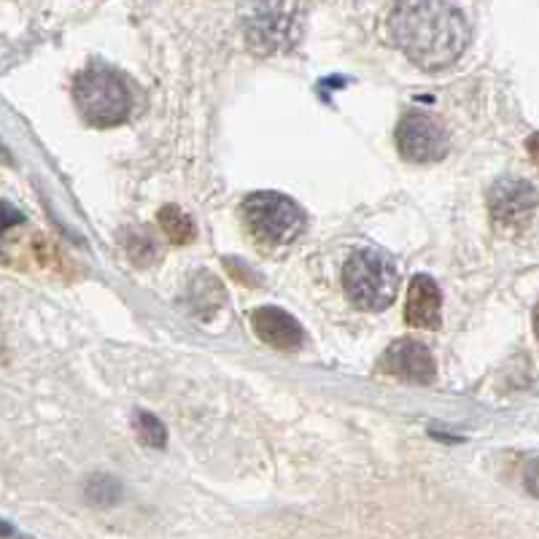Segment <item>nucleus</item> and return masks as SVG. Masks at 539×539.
I'll list each match as a JSON object with an SVG mask.
<instances>
[{
	"label": "nucleus",
	"instance_id": "nucleus-4",
	"mask_svg": "<svg viewBox=\"0 0 539 539\" xmlns=\"http://www.w3.org/2000/svg\"><path fill=\"white\" fill-rule=\"evenodd\" d=\"M243 221L262 243L289 246L305 230V211L281 192H254L243 203Z\"/></svg>",
	"mask_w": 539,
	"mask_h": 539
},
{
	"label": "nucleus",
	"instance_id": "nucleus-14",
	"mask_svg": "<svg viewBox=\"0 0 539 539\" xmlns=\"http://www.w3.org/2000/svg\"><path fill=\"white\" fill-rule=\"evenodd\" d=\"M138 421V434H141V440L151 448H165V442H168V432H165V424H162L160 418H154L151 413H138L135 416Z\"/></svg>",
	"mask_w": 539,
	"mask_h": 539
},
{
	"label": "nucleus",
	"instance_id": "nucleus-17",
	"mask_svg": "<svg viewBox=\"0 0 539 539\" xmlns=\"http://www.w3.org/2000/svg\"><path fill=\"white\" fill-rule=\"evenodd\" d=\"M17 534H14V529H11L9 523L6 521H0V539H14Z\"/></svg>",
	"mask_w": 539,
	"mask_h": 539
},
{
	"label": "nucleus",
	"instance_id": "nucleus-5",
	"mask_svg": "<svg viewBox=\"0 0 539 539\" xmlns=\"http://www.w3.org/2000/svg\"><path fill=\"white\" fill-rule=\"evenodd\" d=\"M397 149L407 162H437L448 154V133L434 116L413 111L397 127Z\"/></svg>",
	"mask_w": 539,
	"mask_h": 539
},
{
	"label": "nucleus",
	"instance_id": "nucleus-8",
	"mask_svg": "<svg viewBox=\"0 0 539 539\" xmlns=\"http://www.w3.org/2000/svg\"><path fill=\"white\" fill-rule=\"evenodd\" d=\"M380 370L410 383H432L437 375L432 351L416 340H397L380 359Z\"/></svg>",
	"mask_w": 539,
	"mask_h": 539
},
{
	"label": "nucleus",
	"instance_id": "nucleus-11",
	"mask_svg": "<svg viewBox=\"0 0 539 539\" xmlns=\"http://www.w3.org/2000/svg\"><path fill=\"white\" fill-rule=\"evenodd\" d=\"M160 221L162 232L168 235L170 243H176V246H186V243H192L197 235V227L192 216L186 211H181L178 205H165L157 216Z\"/></svg>",
	"mask_w": 539,
	"mask_h": 539
},
{
	"label": "nucleus",
	"instance_id": "nucleus-12",
	"mask_svg": "<svg viewBox=\"0 0 539 539\" xmlns=\"http://www.w3.org/2000/svg\"><path fill=\"white\" fill-rule=\"evenodd\" d=\"M186 297L192 302L195 313L203 316L205 302H208V313H213L224 302V289H221V283L211 273H197L192 283H189V294Z\"/></svg>",
	"mask_w": 539,
	"mask_h": 539
},
{
	"label": "nucleus",
	"instance_id": "nucleus-13",
	"mask_svg": "<svg viewBox=\"0 0 539 539\" xmlns=\"http://www.w3.org/2000/svg\"><path fill=\"white\" fill-rule=\"evenodd\" d=\"M119 494H122V486L111 475H95L87 483V499L92 504H114Z\"/></svg>",
	"mask_w": 539,
	"mask_h": 539
},
{
	"label": "nucleus",
	"instance_id": "nucleus-10",
	"mask_svg": "<svg viewBox=\"0 0 539 539\" xmlns=\"http://www.w3.org/2000/svg\"><path fill=\"white\" fill-rule=\"evenodd\" d=\"M405 321L416 329H437L442 321V292L434 278L416 275L410 281L405 302Z\"/></svg>",
	"mask_w": 539,
	"mask_h": 539
},
{
	"label": "nucleus",
	"instance_id": "nucleus-3",
	"mask_svg": "<svg viewBox=\"0 0 539 539\" xmlns=\"http://www.w3.org/2000/svg\"><path fill=\"white\" fill-rule=\"evenodd\" d=\"M343 286L359 310H386L397 297V267L378 248H362L345 262Z\"/></svg>",
	"mask_w": 539,
	"mask_h": 539
},
{
	"label": "nucleus",
	"instance_id": "nucleus-6",
	"mask_svg": "<svg viewBox=\"0 0 539 539\" xmlns=\"http://www.w3.org/2000/svg\"><path fill=\"white\" fill-rule=\"evenodd\" d=\"M251 17H246L248 46L257 54L281 52L286 44H294V19L289 17L297 6L283 3H265V6H248Z\"/></svg>",
	"mask_w": 539,
	"mask_h": 539
},
{
	"label": "nucleus",
	"instance_id": "nucleus-15",
	"mask_svg": "<svg viewBox=\"0 0 539 539\" xmlns=\"http://www.w3.org/2000/svg\"><path fill=\"white\" fill-rule=\"evenodd\" d=\"M127 251H130V259H135L138 265H146V262H151L154 254H157V248L151 246L143 235H135V232L127 238Z\"/></svg>",
	"mask_w": 539,
	"mask_h": 539
},
{
	"label": "nucleus",
	"instance_id": "nucleus-9",
	"mask_svg": "<svg viewBox=\"0 0 539 539\" xmlns=\"http://www.w3.org/2000/svg\"><path fill=\"white\" fill-rule=\"evenodd\" d=\"M251 324L259 340L275 351H297L305 345V329L300 327V321L281 308H257L251 313Z\"/></svg>",
	"mask_w": 539,
	"mask_h": 539
},
{
	"label": "nucleus",
	"instance_id": "nucleus-7",
	"mask_svg": "<svg viewBox=\"0 0 539 539\" xmlns=\"http://www.w3.org/2000/svg\"><path fill=\"white\" fill-rule=\"evenodd\" d=\"M488 205L494 219L504 227H523L529 224L537 208V192L529 181L521 178H502L496 181L491 195H488Z\"/></svg>",
	"mask_w": 539,
	"mask_h": 539
},
{
	"label": "nucleus",
	"instance_id": "nucleus-2",
	"mask_svg": "<svg viewBox=\"0 0 539 539\" xmlns=\"http://www.w3.org/2000/svg\"><path fill=\"white\" fill-rule=\"evenodd\" d=\"M73 100H76L81 116L92 127L122 124L133 111V98H130V89L124 79L103 62H89L76 76Z\"/></svg>",
	"mask_w": 539,
	"mask_h": 539
},
{
	"label": "nucleus",
	"instance_id": "nucleus-16",
	"mask_svg": "<svg viewBox=\"0 0 539 539\" xmlns=\"http://www.w3.org/2000/svg\"><path fill=\"white\" fill-rule=\"evenodd\" d=\"M19 221H22L19 211H14L9 205H0V235L9 230V227H14V224H19Z\"/></svg>",
	"mask_w": 539,
	"mask_h": 539
},
{
	"label": "nucleus",
	"instance_id": "nucleus-1",
	"mask_svg": "<svg viewBox=\"0 0 539 539\" xmlns=\"http://www.w3.org/2000/svg\"><path fill=\"white\" fill-rule=\"evenodd\" d=\"M389 30L394 44L424 71H442L459 60L469 44V22L453 3H397Z\"/></svg>",
	"mask_w": 539,
	"mask_h": 539
}]
</instances>
